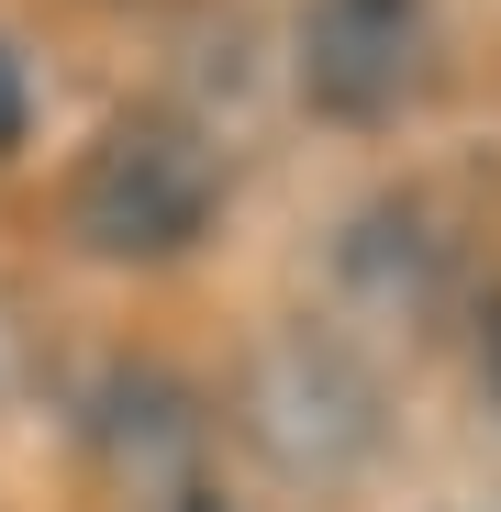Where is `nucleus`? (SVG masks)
Instances as JSON below:
<instances>
[{
    "label": "nucleus",
    "mask_w": 501,
    "mask_h": 512,
    "mask_svg": "<svg viewBox=\"0 0 501 512\" xmlns=\"http://www.w3.org/2000/svg\"><path fill=\"white\" fill-rule=\"evenodd\" d=\"M78 435H90V457H101L112 490H145L167 468H201L212 457V401L179 368L123 357V368H101L90 390H78Z\"/></svg>",
    "instance_id": "20e7f679"
},
{
    "label": "nucleus",
    "mask_w": 501,
    "mask_h": 512,
    "mask_svg": "<svg viewBox=\"0 0 501 512\" xmlns=\"http://www.w3.org/2000/svg\"><path fill=\"white\" fill-rule=\"evenodd\" d=\"M479 390H490V412H501V301H479Z\"/></svg>",
    "instance_id": "6e6552de"
},
{
    "label": "nucleus",
    "mask_w": 501,
    "mask_h": 512,
    "mask_svg": "<svg viewBox=\"0 0 501 512\" xmlns=\"http://www.w3.org/2000/svg\"><path fill=\"white\" fill-rule=\"evenodd\" d=\"M334 268H346V290L390 323H435L446 290H457V245L435 234L424 201H368L346 223V245H334Z\"/></svg>",
    "instance_id": "39448f33"
},
{
    "label": "nucleus",
    "mask_w": 501,
    "mask_h": 512,
    "mask_svg": "<svg viewBox=\"0 0 501 512\" xmlns=\"http://www.w3.org/2000/svg\"><path fill=\"white\" fill-rule=\"evenodd\" d=\"M23 134H34V67L12 56V34H0V156H12Z\"/></svg>",
    "instance_id": "0eeeda50"
},
{
    "label": "nucleus",
    "mask_w": 501,
    "mask_h": 512,
    "mask_svg": "<svg viewBox=\"0 0 501 512\" xmlns=\"http://www.w3.org/2000/svg\"><path fill=\"white\" fill-rule=\"evenodd\" d=\"M223 190L234 167L223 145L190 123V112H112L90 134V156L67 167V234L78 256H101V268H179V256L223 223Z\"/></svg>",
    "instance_id": "f257e3e1"
},
{
    "label": "nucleus",
    "mask_w": 501,
    "mask_h": 512,
    "mask_svg": "<svg viewBox=\"0 0 501 512\" xmlns=\"http://www.w3.org/2000/svg\"><path fill=\"white\" fill-rule=\"evenodd\" d=\"M123 512H257V501H245L212 457L201 468H167V479H145V490H123Z\"/></svg>",
    "instance_id": "423d86ee"
},
{
    "label": "nucleus",
    "mask_w": 501,
    "mask_h": 512,
    "mask_svg": "<svg viewBox=\"0 0 501 512\" xmlns=\"http://www.w3.org/2000/svg\"><path fill=\"white\" fill-rule=\"evenodd\" d=\"M290 78L323 123L390 134L446 90V0H301Z\"/></svg>",
    "instance_id": "7ed1b4c3"
},
{
    "label": "nucleus",
    "mask_w": 501,
    "mask_h": 512,
    "mask_svg": "<svg viewBox=\"0 0 501 512\" xmlns=\"http://www.w3.org/2000/svg\"><path fill=\"white\" fill-rule=\"evenodd\" d=\"M234 423H245V446H257L279 479H357L379 457V435H390L379 368L346 346V334H323V323H290V334H268V346L245 357Z\"/></svg>",
    "instance_id": "f03ea898"
}]
</instances>
